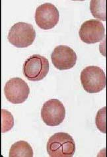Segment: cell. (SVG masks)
Instances as JSON below:
<instances>
[{"label":"cell","mask_w":107,"mask_h":157,"mask_svg":"<svg viewBox=\"0 0 107 157\" xmlns=\"http://www.w3.org/2000/svg\"><path fill=\"white\" fill-rule=\"evenodd\" d=\"M46 148L50 156L72 157L76 152V144L70 135L60 132L49 139Z\"/></svg>","instance_id":"1"},{"label":"cell","mask_w":107,"mask_h":157,"mask_svg":"<svg viewBox=\"0 0 107 157\" xmlns=\"http://www.w3.org/2000/svg\"><path fill=\"white\" fill-rule=\"evenodd\" d=\"M80 79L82 86L90 94L98 93L106 86V76L103 70L96 66H89L81 73Z\"/></svg>","instance_id":"2"},{"label":"cell","mask_w":107,"mask_h":157,"mask_svg":"<svg viewBox=\"0 0 107 157\" xmlns=\"http://www.w3.org/2000/svg\"><path fill=\"white\" fill-rule=\"evenodd\" d=\"M36 31L31 24L19 22L11 27L8 33L9 42L17 48H27L33 43Z\"/></svg>","instance_id":"3"},{"label":"cell","mask_w":107,"mask_h":157,"mask_svg":"<svg viewBox=\"0 0 107 157\" xmlns=\"http://www.w3.org/2000/svg\"><path fill=\"white\" fill-rule=\"evenodd\" d=\"M48 60L40 55H34L24 63L23 72L24 76L30 81H40L47 76L49 72Z\"/></svg>","instance_id":"4"},{"label":"cell","mask_w":107,"mask_h":157,"mask_svg":"<svg viewBox=\"0 0 107 157\" xmlns=\"http://www.w3.org/2000/svg\"><path fill=\"white\" fill-rule=\"evenodd\" d=\"M65 117V107L57 99H52L45 102L41 109V117L48 126L55 127L60 125Z\"/></svg>","instance_id":"5"},{"label":"cell","mask_w":107,"mask_h":157,"mask_svg":"<svg viewBox=\"0 0 107 157\" xmlns=\"http://www.w3.org/2000/svg\"><path fill=\"white\" fill-rule=\"evenodd\" d=\"M7 100L13 104L25 101L29 96L30 88L27 82L20 78H13L8 81L4 88Z\"/></svg>","instance_id":"6"},{"label":"cell","mask_w":107,"mask_h":157,"mask_svg":"<svg viewBox=\"0 0 107 157\" xmlns=\"http://www.w3.org/2000/svg\"><path fill=\"white\" fill-rule=\"evenodd\" d=\"M35 19L36 24L40 29L44 30L51 29L59 21V11L52 3H44L36 9Z\"/></svg>","instance_id":"7"},{"label":"cell","mask_w":107,"mask_h":157,"mask_svg":"<svg viewBox=\"0 0 107 157\" xmlns=\"http://www.w3.org/2000/svg\"><path fill=\"white\" fill-rule=\"evenodd\" d=\"M105 29L100 21L90 19L81 25L79 31L81 40L87 44H94L104 39Z\"/></svg>","instance_id":"8"},{"label":"cell","mask_w":107,"mask_h":157,"mask_svg":"<svg viewBox=\"0 0 107 157\" xmlns=\"http://www.w3.org/2000/svg\"><path fill=\"white\" fill-rule=\"evenodd\" d=\"M52 63L60 70L72 68L77 62V55L72 48L65 45L56 47L51 55Z\"/></svg>","instance_id":"9"},{"label":"cell","mask_w":107,"mask_h":157,"mask_svg":"<svg viewBox=\"0 0 107 157\" xmlns=\"http://www.w3.org/2000/svg\"><path fill=\"white\" fill-rule=\"evenodd\" d=\"M10 157H32L33 156V150L27 142L19 140L15 143L9 150Z\"/></svg>","instance_id":"10"},{"label":"cell","mask_w":107,"mask_h":157,"mask_svg":"<svg viewBox=\"0 0 107 157\" xmlns=\"http://www.w3.org/2000/svg\"><path fill=\"white\" fill-rule=\"evenodd\" d=\"M90 10L94 18L106 21V1L93 0L90 3Z\"/></svg>","instance_id":"11"},{"label":"cell","mask_w":107,"mask_h":157,"mask_svg":"<svg viewBox=\"0 0 107 157\" xmlns=\"http://www.w3.org/2000/svg\"><path fill=\"white\" fill-rule=\"evenodd\" d=\"M2 133L10 131L14 125V118L9 111L6 109L2 110Z\"/></svg>","instance_id":"12"},{"label":"cell","mask_w":107,"mask_h":157,"mask_svg":"<svg viewBox=\"0 0 107 157\" xmlns=\"http://www.w3.org/2000/svg\"><path fill=\"white\" fill-rule=\"evenodd\" d=\"M96 125L98 129L106 133V107L101 109L98 111L96 116Z\"/></svg>","instance_id":"13"}]
</instances>
